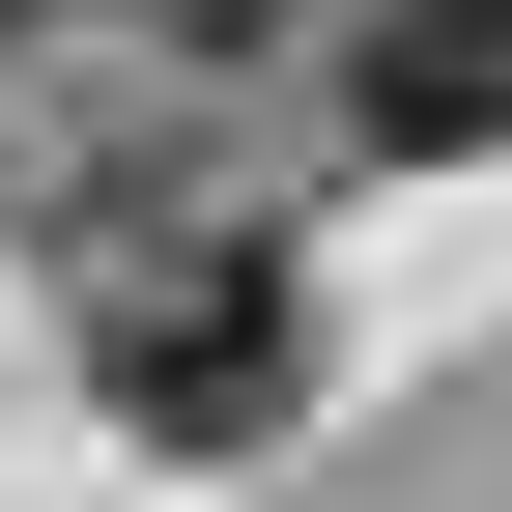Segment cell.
Instances as JSON below:
<instances>
[{
    "instance_id": "6da1fadb",
    "label": "cell",
    "mask_w": 512,
    "mask_h": 512,
    "mask_svg": "<svg viewBox=\"0 0 512 512\" xmlns=\"http://www.w3.org/2000/svg\"><path fill=\"white\" fill-rule=\"evenodd\" d=\"M57 256H86V399L143 427V456H285L313 427V285L256 228H200L171 171H86Z\"/></svg>"
},
{
    "instance_id": "7a4b0ae2",
    "label": "cell",
    "mask_w": 512,
    "mask_h": 512,
    "mask_svg": "<svg viewBox=\"0 0 512 512\" xmlns=\"http://www.w3.org/2000/svg\"><path fill=\"white\" fill-rule=\"evenodd\" d=\"M342 114H370V171L512 143V0H370V29H342Z\"/></svg>"
},
{
    "instance_id": "3957f363",
    "label": "cell",
    "mask_w": 512,
    "mask_h": 512,
    "mask_svg": "<svg viewBox=\"0 0 512 512\" xmlns=\"http://www.w3.org/2000/svg\"><path fill=\"white\" fill-rule=\"evenodd\" d=\"M143 29H171V57H285L313 0H143Z\"/></svg>"
},
{
    "instance_id": "277c9868",
    "label": "cell",
    "mask_w": 512,
    "mask_h": 512,
    "mask_svg": "<svg viewBox=\"0 0 512 512\" xmlns=\"http://www.w3.org/2000/svg\"><path fill=\"white\" fill-rule=\"evenodd\" d=\"M0 29H29V0H0Z\"/></svg>"
}]
</instances>
